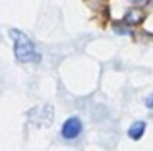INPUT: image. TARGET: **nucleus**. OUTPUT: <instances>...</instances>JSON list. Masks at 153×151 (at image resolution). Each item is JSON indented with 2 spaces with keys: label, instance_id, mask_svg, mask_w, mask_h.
<instances>
[{
  "label": "nucleus",
  "instance_id": "1",
  "mask_svg": "<svg viewBox=\"0 0 153 151\" xmlns=\"http://www.w3.org/2000/svg\"><path fill=\"white\" fill-rule=\"evenodd\" d=\"M10 37L14 39V54L18 62H39V53L35 50V45L25 33L19 29H12Z\"/></svg>",
  "mask_w": 153,
  "mask_h": 151
},
{
  "label": "nucleus",
  "instance_id": "2",
  "mask_svg": "<svg viewBox=\"0 0 153 151\" xmlns=\"http://www.w3.org/2000/svg\"><path fill=\"white\" fill-rule=\"evenodd\" d=\"M82 134V120L78 116L68 118L66 122L62 124V138L64 140H74Z\"/></svg>",
  "mask_w": 153,
  "mask_h": 151
},
{
  "label": "nucleus",
  "instance_id": "3",
  "mask_svg": "<svg viewBox=\"0 0 153 151\" xmlns=\"http://www.w3.org/2000/svg\"><path fill=\"white\" fill-rule=\"evenodd\" d=\"M143 132H146V122L138 120V122H134V124L128 128V138H130V140H142Z\"/></svg>",
  "mask_w": 153,
  "mask_h": 151
},
{
  "label": "nucleus",
  "instance_id": "4",
  "mask_svg": "<svg viewBox=\"0 0 153 151\" xmlns=\"http://www.w3.org/2000/svg\"><path fill=\"white\" fill-rule=\"evenodd\" d=\"M146 107L147 109H153V95H149V97L146 99Z\"/></svg>",
  "mask_w": 153,
  "mask_h": 151
}]
</instances>
